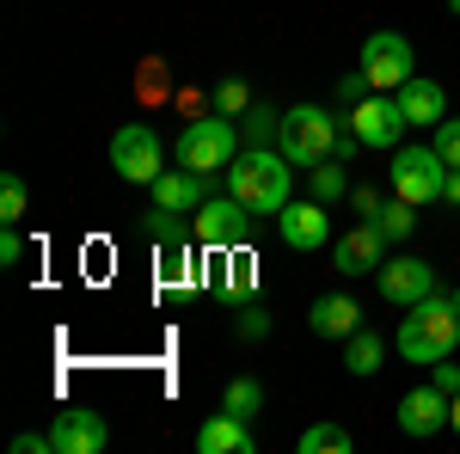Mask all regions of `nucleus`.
Returning <instances> with one entry per match:
<instances>
[{"instance_id":"14","label":"nucleus","mask_w":460,"mask_h":454,"mask_svg":"<svg viewBox=\"0 0 460 454\" xmlns=\"http://www.w3.org/2000/svg\"><path fill=\"white\" fill-rule=\"evenodd\" d=\"M56 454H99L111 442V430L99 412H56V430H49Z\"/></svg>"},{"instance_id":"6","label":"nucleus","mask_w":460,"mask_h":454,"mask_svg":"<svg viewBox=\"0 0 460 454\" xmlns=\"http://www.w3.org/2000/svg\"><path fill=\"white\" fill-rule=\"evenodd\" d=\"M160 160H166V147H160V136L147 123H129V129L111 136V166H117V178H129V184H154V178L166 173Z\"/></svg>"},{"instance_id":"37","label":"nucleus","mask_w":460,"mask_h":454,"mask_svg":"<svg viewBox=\"0 0 460 454\" xmlns=\"http://www.w3.org/2000/svg\"><path fill=\"white\" fill-rule=\"evenodd\" d=\"M442 203H455V209H460V166H448V191H442Z\"/></svg>"},{"instance_id":"33","label":"nucleus","mask_w":460,"mask_h":454,"mask_svg":"<svg viewBox=\"0 0 460 454\" xmlns=\"http://www.w3.org/2000/svg\"><path fill=\"white\" fill-rule=\"evenodd\" d=\"M429 381H436V387H442V393H448V399H455V393H460V369H455V362H448V356H442Z\"/></svg>"},{"instance_id":"21","label":"nucleus","mask_w":460,"mask_h":454,"mask_svg":"<svg viewBox=\"0 0 460 454\" xmlns=\"http://www.w3.org/2000/svg\"><path fill=\"white\" fill-rule=\"evenodd\" d=\"M387 240H411V227H418V203H405V197H393V203H381V209L368 215Z\"/></svg>"},{"instance_id":"34","label":"nucleus","mask_w":460,"mask_h":454,"mask_svg":"<svg viewBox=\"0 0 460 454\" xmlns=\"http://www.w3.org/2000/svg\"><path fill=\"white\" fill-rule=\"evenodd\" d=\"M25 258V240H19V227H6L0 234V264H19Z\"/></svg>"},{"instance_id":"25","label":"nucleus","mask_w":460,"mask_h":454,"mask_svg":"<svg viewBox=\"0 0 460 454\" xmlns=\"http://www.w3.org/2000/svg\"><path fill=\"white\" fill-rule=\"evenodd\" d=\"M25 203H31V197H25V178L6 173V178H0V221L19 227V221H25Z\"/></svg>"},{"instance_id":"18","label":"nucleus","mask_w":460,"mask_h":454,"mask_svg":"<svg viewBox=\"0 0 460 454\" xmlns=\"http://www.w3.org/2000/svg\"><path fill=\"white\" fill-rule=\"evenodd\" d=\"M307 325H314V338H338V344H344L356 325H362V307H356L350 295H319Z\"/></svg>"},{"instance_id":"35","label":"nucleus","mask_w":460,"mask_h":454,"mask_svg":"<svg viewBox=\"0 0 460 454\" xmlns=\"http://www.w3.org/2000/svg\"><path fill=\"white\" fill-rule=\"evenodd\" d=\"M13 449H19V454H49L56 442H49V436H37V430H25V436H13Z\"/></svg>"},{"instance_id":"16","label":"nucleus","mask_w":460,"mask_h":454,"mask_svg":"<svg viewBox=\"0 0 460 454\" xmlns=\"http://www.w3.org/2000/svg\"><path fill=\"white\" fill-rule=\"evenodd\" d=\"M147 191H154V209H172V215H197L203 209V173H190V166L160 173Z\"/></svg>"},{"instance_id":"24","label":"nucleus","mask_w":460,"mask_h":454,"mask_svg":"<svg viewBox=\"0 0 460 454\" xmlns=\"http://www.w3.org/2000/svg\"><path fill=\"white\" fill-rule=\"evenodd\" d=\"M160 282H166V289H178V282L190 289V282H197V258H190V245H166V252H160Z\"/></svg>"},{"instance_id":"28","label":"nucleus","mask_w":460,"mask_h":454,"mask_svg":"<svg viewBox=\"0 0 460 454\" xmlns=\"http://www.w3.org/2000/svg\"><path fill=\"white\" fill-rule=\"evenodd\" d=\"M429 147H436L448 166H460V117H442V123H436V136H429Z\"/></svg>"},{"instance_id":"17","label":"nucleus","mask_w":460,"mask_h":454,"mask_svg":"<svg viewBox=\"0 0 460 454\" xmlns=\"http://www.w3.org/2000/svg\"><path fill=\"white\" fill-rule=\"evenodd\" d=\"M258 442H252L246 418H234V412H215L203 430H197V454H252Z\"/></svg>"},{"instance_id":"26","label":"nucleus","mask_w":460,"mask_h":454,"mask_svg":"<svg viewBox=\"0 0 460 454\" xmlns=\"http://www.w3.org/2000/svg\"><path fill=\"white\" fill-rule=\"evenodd\" d=\"M344 191H350L344 166H338V160H319V166H314V197H319V203H338Z\"/></svg>"},{"instance_id":"2","label":"nucleus","mask_w":460,"mask_h":454,"mask_svg":"<svg viewBox=\"0 0 460 454\" xmlns=\"http://www.w3.org/2000/svg\"><path fill=\"white\" fill-rule=\"evenodd\" d=\"M455 344H460V307L448 295H429L418 307H405L399 338H393V350H399L405 362H424V369H436L442 356H455Z\"/></svg>"},{"instance_id":"13","label":"nucleus","mask_w":460,"mask_h":454,"mask_svg":"<svg viewBox=\"0 0 460 454\" xmlns=\"http://www.w3.org/2000/svg\"><path fill=\"white\" fill-rule=\"evenodd\" d=\"M277 227H283V245H295V252H319V245L332 240V215H325V203H288L283 215H277Z\"/></svg>"},{"instance_id":"22","label":"nucleus","mask_w":460,"mask_h":454,"mask_svg":"<svg viewBox=\"0 0 460 454\" xmlns=\"http://www.w3.org/2000/svg\"><path fill=\"white\" fill-rule=\"evenodd\" d=\"M356 436L344 430V423H314L307 436H301V454H350Z\"/></svg>"},{"instance_id":"4","label":"nucleus","mask_w":460,"mask_h":454,"mask_svg":"<svg viewBox=\"0 0 460 454\" xmlns=\"http://www.w3.org/2000/svg\"><path fill=\"white\" fill-rule=\"evenodd\" d=\"M234 154H240V136H234V117H197V123H184V136H178V166H190V173H227L234 166Z\"/></svg>"},{"instance_id":"32","label":"nucleus","mask_w":460,"mask_h":454,"mask_svg":"<svg viewBox=\"0 0 460 454\" xmlns=\"http://www.w3.org/2000/svg\"><path fill=\"white\" fill-rule=\"evenodd\" d=\"M368 93H375V86H368V74H362V68H356V74H344V80H338V105H362Z\"/></svg>"},{"instance_id":"3","label":"nucleus","mask_w":460,"mask_h":454,"mask_svg":"<svg viewBox=\"0 0 460 454\" xmlns=\"http://www.w3.org/2000/svg\"><path fill=\"white\" fill-rule=\"evenodd\" d=\"M338 129H344V117H332L325 105H295V111H283L277 147L288 154V166H319V160H332Z\"/></svg>"},{"instance_id":"39","label":"nucleus","mask_w":460,"mask_h":454,"mask_svg":"<svg viewBox=\"0 0 460 454\" xmlns=\"http://www.w3.org/2000/svg\"><path fill=\"white\" fill-rule=\"evenodd\" d=\"M448 301H455V307H460V289H448Z\"/></svg>"},{"instance_id":"5","label":"nucleus","mask_w":460,"mask_h":454,"mask_svg":"<svg viewBox=\"0 0 460 454\" xmlns=\"http://www.w3.org/2000/svg\"><path fill=\"white\" fill-rule=\"evenodd\" d=\"M393 197H405V203H442V191H448V160L436 154V147H393Z\"/></svg>"},{"instance_id":"12","label":"nucleus","mask_w":460,"mask_h":454,"mask_svg":"<svg viewBox=\"0 0 460 454\" xmlns=\"http://www.w3.org/2000/svg\"><path fill=\"white\" fill-rule=\"evenodd\" d=\"M399 430L405 436H436V430H448V393L429 381V387H411L405 399H399Z\"/></svg>"},{"instance_id":"11","label":"nucleus","mask_w":460,"mask_h":454,"mask_svg":"<svg viewBox=\"0 0 460 454\" xmlns=\"http://www.w3.org/2000/svg\"><path fill=\"white\" fill-rule=\"evenodd\" d=\"M387 245L393 240L375 227V221H362V227H350L344 240L332 245V264H338L344 277H368V271H381V264H387Z\"/></svg>"},{"instance_id":"8","label":"nucleus","mask_w":460,"mask_h":454,"mask_svg":"<svg viewBox=\"0 0 460 454\" xmlns=\"http://www.w3.org/2000/svg\"><path fill=\"white\" fill-rule=\"evenodd\" d=\"M362 74H368L375 93H399V86L411 80V43L399 31H375L362 43Z\"/></svg>"},{"instance_id":"31","label":"nucleus","mask_w":460,"mask_h":454,"mask_svg":"<svg viewBox=\"0 0 460 454\" xmlns=\"http://www.w3.org/2000/svg\"><path fill=\"white\" fill-rule=\"evenodd\" d=\"M264 332H270V314H264L258 301H240V338H252V344H258Z\"/></svg>"},{"instance_id":"20","label":"nucleus","mask_w":460,"mask_h":454,"mask_svg":"<svg viewBox=\"0 0 460 454\" xmlns=\"http://www.w3.org/2000/svg\"><path fill=\"white\" fill-rule=\"evenodd\" d=\"M221 282H227V295H234V301H252V295H258V258H252L246 245H234V252H227Z\"/></svg>"},{"instance_id":"30","label":"nucleus","mask_w":460,"mask_h":454,"mask_svg":"<svg viewBox=\"0 0 460 454\" xmlns=\"http://www.w3.org/2000/svg\"><path fill=\"white\" fill-rule=\"evenodd\" d=\"M277 129H283V111H264V105H252V111H246V136H252V141L277 136Z\"/></svg>"},{"instance_id":"38","label":"nucleus","mask_w":460,"mask_h":454,"mask_svg":"<svg viewBox=\"0 0 460 454\" xmlns=\"http://www.w3.org/2000/svg\"><path fill=\"white\" fill-rule=\"evenodd\" d=\"M448 430H455V436H460V393H455V399H448Z\"/></svg>"},{"instance_id":"1","label":"nucleus","mask_w":460,"mask_h":454,"mask_svg":"<svg viewBox=\"0 0 460 454\" xmlns=\"http://www.w3.org/2000/svg\"><path fill=\"white\" fill-rule=\"evenodd\" d=\"M288 184H295V173H288L283 147H246V154H234V166H227V191H234L252 215H283Z\"/></svg>"},{"instance_id":"7","label":"nucleus","mask_w":460,"mask_h":454,"mask_svg":"<svg viewBox=\"0 0 460 454\" xmlns=\"http://www.w3.org/2000/svg\"><path fill=\"white\" fill-rule=\"evenodd\" d=\"M246 221H252V209L227 191V197H209L203 209L190 215V234L209 245V252H234V245L246 240Z\"/></svg>"},{"instance_id":"19","label":"nucleus","mask_w":460,"mask_h":454,"mask_svg":"<svg viewBox=\"0 0 460 454\" xmlns=\"http://www.w3.org/2000/svg\"><path fill=\"white\" fill-rule=\"evenodd\" d=\"M381 356H387V344H381V332H368V325H356L350 338H344V369H350V375H375Z\"/></svg>"},{"instance_id":"29","label":"nucleus","mask_w":460,"mask_h":454,"mask_svg":"<svg viewBox=\"0 0 460 454\" xmlns=\"http://www.w3.org/2000/svg\"><path fill=\"white\" fill-rule=\"evenodd\" d=\"M147 227H154V240H160V245H184V221H178L172 209H154V215H147Z\"/></svg>"},{"instance_id":"27","label":"nucleus","mask_w":460,"mask_h":454,"mask_svg":"<svg viewBox=\"0 0 460 454\" xmlns=\"http://www.w3.org/2000/svg\"><path fill=\"white\" fill-rule=\"evenodd\" d=\"M215 111H221V117H246L252 93L240 86V80H221V86H215Z\"/></svg>"},{"instance_id":"36","label":"nucleus","mask_w":460,"mask_h":454,"mask_svg":"<svg viewBox=\"0 0 460 454\" xmlns=\"http://www.w3.org/2000/svg\"><path fill=\"white\" fill-rule=\"evenodd\" d=\"M356 209L375 215V209H381V191H368V184H362V191H356Z\"/></svg>"},{"instance_id":"15","label":"nucleus","mask_w":460,"mask_h":454,"mask_svg":"<svg viewBox=\"0 0 460 454\" xmlns=\"http://www.w3.org/2000/svg\"><path fill=\"white\" fill-rule=\"evenodd\" d=\"M393 99H399V111H405V123H418V129H436V123L448 117V93H442L436 80H424V74H411Z\"/></svg>"},{"instance_id":"10","label":"nucleus","mask_w":460,"mask_h":454,"mask_svg":"<svg viewBox=\"0 0 460 454\" xmlns=\"http://www.w3.org/2000/svg\"><path fill=\"white\" fill-rule=\"evenodd\" d=\"M350 129L362 136V147H399V136L411 129L393 93H368L362 105H350Z\"/></svg>"},{"instance_id":"9","label":"nucleus","mask_w":460,"mask_h":454,"mask_svg":"<svg viewBox=\"0 0 460 454\" xmlns=\"http://www.w3.org/2000/svg\"><path fill=\"white\" fill-rule=\"evenodd\" d=\"M429 295H442L436 264H424V258H387V264H381V301L418 307V301H429Z\"/></svg>"},{"instance_id":"40","label":"nucleus","mask_w":460,"mask_h":454,"mask_svg":"<svg viewBox=\"0 0 460 454\" xmlns=\"http://www.w3.org/2000/svg\"><path fill=\"white\" fill-rule=\"evenodd\" d=\"M448 6H455V13H460V0H448Z\"/></svg>"},{"instance_id":"23","label":"nucleus","mask_w":460,"mask_h":454,"mask_svg":"<svg viewBox=\"0 0 460 454\" xmlns=\"http://www.w3.org/2000/svg\"><path fill=\"white\" fill-rule=\"evenodd\" d=\"M258 405H264V387L252 381V375H234V381H227V393H221V412H234V418H252Z\"/></svg>"}]
</instances>
